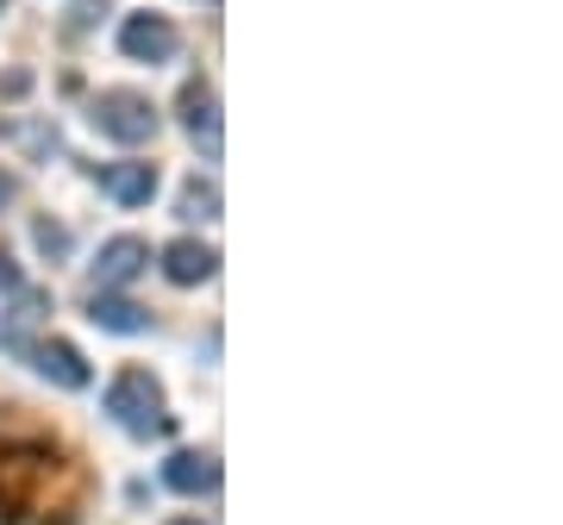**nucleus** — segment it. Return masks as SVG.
Instances as JSON below:
<instances>
[{
	"instance_id": "f257e3e1",
	"label": "nucleus",
	"mask_w": 563,
	"mask_h": 525,
	"mask_svg": "<svg viewBox=\"0 0 563 525\" xmlns=\"http://www.w3.org/2000/svg\"><path fill=\"white\" fill-rule=\"evenodd\" d=\"M107 413H113L125 432H139V438L169 432V420H163V388H157L151 369H120V376L107 382Z\"/></svg>"
},
{
	"instance_id": "f03ea898",
	"label": "nucleus",
	"mask_w": 563,
	"mask_h": 525,
	"mask_svg": "<svg viewBox=\"0 0 563 525\" xmlns=\"http://www.w3.org/2000/svg\"><path fill=\"white\" fill-rule=\"evenodd\" d=\"M95 125L113 144H151L157 138V107L144 101L139 88H107L101 101H95Z\"/></svg>"
},
{
	"instance_id": "7ed1b4c3",
	"label": "nucleus",
	"mask_w": 563,
	"mask_h": 525,
	"mask_svg": "<svg viewBox=\"0 0 563 525\" xmlns=\"http://www.w3.org/2000/svg\"><path fill=\"white\" fill-rule=\"evenodd\" d=\"M120 51L132 63H169L181 51V32L163 13H132V20L120 25Z\"/></svg>"
},
{
	"instance_id": "20e7f679",
	"label": "nucleus",
	"mask_w": 563,
	"mask_h": 525,
	"mask_svg": "<svg viewBox=\"0 0 563 525\" xmlns=\"http://www.w3.org/2000/svg\"><path fill=\"white\" fill-rule=\"evenodd\" d=\"M144 269H151V244L144 238H107L101 257H95V282H101V294H107V288L139 282Z\"/></svg>"
},
{
	"instance_id": "39448f33",
	"label": "nucleus",
	"mask_w": 563,
	"mask_h": 525,
	"mask_svg": "<svg viewBox=\"0 0 563 525\" xmlns=\"http://www.w3.org/2000/svg\"><path fill=\"white\" fill-rule=\"evenodd\" d=\"M213 269H220V250L201 238H176L163 244V276L176 288H195V282H213Z\"/></svg>"
},
{
	"instance_id": "423d86ee",
	"label": "nucleus",
	"mask_w": 563,
	"mask_h": 525,
	"mask_svg": "<svg viewBox=\"0 0 563 525\" xmlns=\"http://www.w3.org/2000/svg\"><path fill=\"white\" fill-rule=\"evenodd\" d=\"M32 364H38L57 388H69V394L95 382V376H88V357H81V350H76L69 338H44V344H32Z\"/></svg>"
},
{
	"instance_id": "0eeeda50",
	"label": "nucleus",
	"mask_w": 563,
	"mask_h": 525,
	"mask_svg": "<svg viewBox=\"0 0 563 525\" xmlns=\"http://www.w3.org/2000/svg\"><path fill=\"white\" fill-rule=\"evenodd\" d=\"M101 188L120 206H151V194H157V163H107Z\"/></svg>"
},
{
	"instance_id": "6e6552de",
	"label": "nucleus",
	"mask_w": 563,
	"mask_h": 525,
	"mask_svg": "<svg viewBox=\"0 0 563 525\" xmlns=\"http://www.w3.org/2000/svg\"><path fill=\"white\" fill-rule=\"evenodd\" d=\"M181 125L207 138V150H220V94H213V81H188L181 88Z\"/></svg>"
},
{
	"instance_id": "1a4fd4ad",
	"label": "nucleus",
	"mask_w": 563,
	"mask_h": 525,
	"mask_svg": "<svg viewBox=\"0 0 563 525\" xmlns=\"http://www.w3.org/2000/svg\"><path fill=\"white\" fill-rule=\"evenodd\" d=\"M163 482L176 488V494H213V488H220V463H213L207 450H176V457L163 463Z\"/></svg>"
},
{
	"instance_id": "9d476101",
	"label": "nucleus",
	"mask_w": 563,
	"mask_h": 525,
	"mask_svg": "<svg viewBox=\"0 0 563 525\" xmlns=\"http://www.w3.org/2000/svg\"><path fill=\"white\" fill-rule=\"evenodd\" d=\"M88 320L101 325V332H120V338L151 332V313H144L139 301H120V294H95V301H88Z\"/></svg>"
},
{
	"instance_id": "9b49d317",
	"label": "nucleus",
	"mask_w": 563,
	"mask_h": 525,
	"mask_svg": "<svg viewBox=\"0 0 563 525\" xmlns=\"http://www.w3.org/2000/svg\"><path fill=\"white\" fill-rule=\"evenodd\" d=\"M44 306H51V294H44V288H20V306H13V320H7V332H0L13 357H32V338H25V332L44 320Z\"/></svg>"
},
{
	"instance_id": "f8f14e48",
	"label": "nucleus",
	"mask_w": 563,
	"mask_h": 525,
	"mask_svg": "<svg viewBox=\"0 0 563 525\" xmlns=\"http://www.w3.org/2000/svg\"><path fill=\"white\" fill-rule=\"evenodd\" d=\"M181 220H220V182L188 176L181 182Z\"/></svg>"
},
{
	"instance_id": "ddd939ff",
	"label": "nucleus",
	"mask_w": 563,
	"mask_h": 525,
	"mask_svg": "<svg viewBox=\"0 0 563 525\" xmlns=\"http://www.w3.org/2000/svg\"><path fill=\"white\" fill-rule=\"evenodd\" d=\"M32 244H38L44 257H69V232H63L57 220H38V225H32Z\"/></svg>"
},
{
	"instance_id": "4468645a",
	"label": "nucleus",
	"mask_w": 563,
	"mask_h": 525,
	"mask_svg": "<svg viewBox=\"0 0 563 525\" xmlns=\"http://www.w3.org/2000/svg\"><path fill=\"white\" fill-rule=\"evenodd\" d=\"M0 288H7V294H20V262L7 257V250H0Z\"/></svg>"
},
{
	"instance_id": "2eb2a0df",
	"label": "nucleus",
	"mask_w": 563,
	"mask_h": 525,
	"mask_svg": "<svg viewBox=\"0 0 563 525\" xmlns=\"http://www.w3.org/2000/svg\"><path fill=\"white\" fill-rule=\"evenodd\" d=\"M95 13H107V0H76V25H95Z\"/></svg>"
},
{
	"instance_id": "dca6fc26",
	"label": "nucleus",
	"mask_w": 563,
	"mask_h": 525,
	"mask_svg": "<svg viewBox=\"0 0 563 525\" xmlns=\"http://www.w3.org/2000/svg\"><path fill=\"white\" fill-rule=\"evenodd\" d=\"M13 194H20V182H13V176L0 169V206H13Z\"/></svg>"
},
{
	"instance_id": "f3484780",
	"label": "nucleus",
	"mask_w": 563,
	"mask_h": 525,
	"mask_svg": "<svg viewBox=\"0 0 563 525\" xmlns=\"http://www.w3.org/2000/svg\"><path fill=\"white\" fill-rule=\"evenodd\" d=\"M169 525H201V520H169Z\"/></svg>"
},
{
	"instance_id": "a211bd4d",
	"label": "nucleus",
	"mask_w": 563,
	"mask_h": 525,
	"mask_svg": "<svg viewBox=\"0 0 563 525\" xmlns=\"http://www.w3.org/2000/svg\"><path fill=\"white\" fill-rule=\"evenodd\" d=\"M0 7H7V0H0Z\"/></svg>"
}]
</instances>
